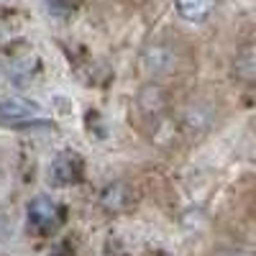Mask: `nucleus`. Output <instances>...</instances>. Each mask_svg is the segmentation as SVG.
I'll use <instances>...</instances> for the list:
<instances>
[{
  "instance_id": "obj_8",
  "label": "nucleus",
  "mask_w": 256,
  "mask_h": 256,
  "mask_svg": "<svg viewBox=\"0 0 256 256\" xmlns=\"http://www.w3.org/2000/svg\"><path fill=\"white\" fill-rule=\"evenodd\" d=\"M134 200V192L131 187H128L126 182H113L102 190V195H100V202L105 205V210H126L128 205H131Z\"/></svg>"
},
{
  "instance_id": "obj_4",
  "label": "nucleus",
  "mask_w": 256,
  "mask_h": 256,
  "mask_svg": "<svg viewBox=\"0 0 256 256\" xmlns=\"http://www.w3.org/2000/svg\"><path fill=\"white\" fill-rule=\"evenodd\" d=\"M56 216H59V208L54 205V200L49 195H36L28 202V220H31V226H36L41 230L54 228Z\"/></svg>"
},
{
  "instance_id": "obj_7",
  "label": "nucleus",
  "mask_w": 256,
  "mask_h": 256,
  "mask_svg": "<svg viewBox=\"0 0 256 256\" xmlns=\"http://www.w3.org/2000/svg\"><path fill=\"white\" fill-rule=\"evenodd\" d=\"M177 6V13L190 20V24H200V20H205L212 10H216L218 0H174Z\"/></svg>"
},
{
  "instance_id": "obj_5",
  "label": "nucleus",
  "mask_w": 256,
  "mask_h": 256,
  "mask_svg": "<svg viewBox=\"0 0 256 256\" xmlns=\"http://www.w3.org/2000/svg\"><path fill=\"white\" fill-rule=\"evenodd\" d=\"M31 116H36V105L26 100H0V126L26 123Z\"/></svg>"
},
{
  "instance_id": "obj_9",
  "label": "nucleus",
  "mask_w": 256,
  "mask_h": 256,
  "mask_svg": "<svg viewBox=\"0 0 256 256\" xmlns=\"http://www.w3.org/2000/svg\"><path fill=\"white\" fill-rule=\"evenodd\" d=\"M233 256H251V254H233Z\"/></svg>"
},
{
  "instance_id": "obj_2",
  "label": "nucleus",
  "mask_w": 256,
  "mask_h": 256,
  "mask_svg": "<svg viewBox=\"0 0 256 256\" xmlns=\"http://www.w3.org/2000/svg\"><path fill=\"white\" fill-rule=\"evenodd\" d=\"M216 123V108L205 100H190L182 108V128L192 134H202Z\"/></svg>"
},
{
  "instance_id": "obj_3",
  "label": "nucleus",
  "mask_w": 256,
  "mask_h": 256,
  "mask_svg": "<svg viewBox=\"0 0 256 256\" xmlns=\"http://www.w3.org/2000/svg\"><path fill=\"white\" fill-rule=\"evenodd\" d=\"M80 156L70 154V152H64L59 154L52 166H49V182L56 184V187H70L80 180V172H82V166H80Z\"/></svg>"
},
{
  "instance_id": "obj_6",
  "label": "nucleus",
  "mask_w": 256,
  "mask_h": 256,
  "mask_svg": "<svg viewBox=\"0 0 256 256\" xmlns=\"http://www.w3.org/2000/svg\"><path fill=\"white\" fill-rule=\"evenodd\" d=\"M233 74L241 82H256V41L241 46L233 59Z\"/></svg>"
},
{
  "instance_id": "obj_1",
  "label": "nucleus",
  "mask_w": 256,
  "mask_h": 256,
  "mask_svg": "<svg viewBox=\"0 0 256 256\" xmlns=\"http://www.w3.org/2000/svg\"><path fill=\"white\" fill-rule=\"evenodd\" d=\"M180 67H182V54L169 41H154L141 52V70L152 77H169L180 72Z\"/></svg>"
}]
</instances>
